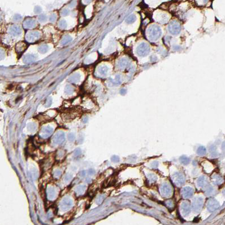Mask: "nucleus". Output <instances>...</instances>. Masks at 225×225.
Returning <instances> with one entry per match:
<instances>
[{
    "label": "nucleus",
    "instance_id": "1a4fd4ad",
    "mask_svg": "<svg viewBox=\"0 0 225 225\" xmlns=\"http://www.w3.org/2000/svg\"><path fill=\"white\" fill-rule=\"evenodd\" d=\"M193 190L190 187H184L182 190V194L183 198L187 199L193 195Z\"/></svg>",
    "mask_w": 225,
    "mask_h": 225
},
{
    "label": "nucleus",
    "instance_id": "bb28decb",
    "mask_svg": "<svg viewBox=\"0 0 225 225\" xmlns=\"http://www.w3.org/2000/svg\"><path fill=\"white\" fill-rule=\"evenodd\" d=\"M59 26L62 29H65L67 27V23H66L65 20H61L59 23Z\"/></svg>",
    "mask_w": 225,
    "mask_h": 225
},
{
    "label": "nucleus",
    "instance_id": "a878e982",
    "mask_svg": "<svg viewBox=\"0 0 225 225\" xmlns=\"http://www.w3.org/2000/svg\"><path fill=\"white\" fill-rule=\"evenodd\" d=\"M113 81H112V82L113 84H121V77L119 75H116L115 77L114 80H113Z\"/></svg>",
    "mask_w": 225,
    "mask_h": 225
},
{
    "label": "nucleus",
    "instance_id": "9b49d317",
    "mask_svg": "<svg viewBox=\"0 0 225 225\" xmlns=\"http://www.w3.org/2000/svg\"><path fill=\"white\" fill-rule=\"evenodd\" d=\"M181 210L183 215L184 216H187L191 212L190 204L188 202H183L181 205Z\"/></svg>",
    "mask_w": 225,
    "mask_h": 225
},
{
    "label": "nucleus",
    "instance_id": "7ed1b4c3",
    "mask_svg": "<svg viewBox=\"0 0 225 225\" xmlns=\"http://www.w3.org/2000/svg\"><path fill=\"white\" fill-rule=\"evenodd\" d=\"M168 30L171 35H178L181 31V26L178 22L175 20L171 22L168 26Z\"/></svg>",
    "mask_w": 225,
    "mask_h": 225
},
{
    "label": "nucleus",
    "instance_id": "c9c22d12",
    "mask_svg": "<svg viewBox=\"0 0 225 225\" xmlns=\"http://www.w3.org/2000/svg\"><path fill=\"white\" fill-rule=\"evenodd\" d=\"M152 167H153V168H157L158 166V163L157 162L153 163V164L152 165Z\"/></svg>",
    "mask_w": 225,
    "mask_h": 225
},
{
    "label": "nucleus",
    "instance_id": "412c9836",
    "mask_svg": "<svg viewBox=\"0 0 225 225\" xmlns=\"http://www.w3.org/2000/svg\"><path fill=\"white\" fill-rule=\"evenodd\" d=\"M206 152H207L206 148L203 146H200V147H199L198 151H197V153H198V155H200V156L205 155L206 154Z\"/></svg>",
    "mask_w": 225,
    "mask_h": 225
},
{
    "label": "nucleus",
    "instance_id": "0eeeda50",
    "mask_svg": "<svg viewBox=\"0 0 225 225\" xmlns=\"http://www.w3.org/2000/svg\"><path fill=\"white\" fill-rule=\"evenodd\" d=\"M207 207L208 208V210H209L210 212H212L218 209L219 207V205L218 202L217 201L216 199H210L208 201Z\"/></svg>",
    "mask_w": 225,
    "mask_h": 225
},
{
    "label": "nucleus",
    "instance_id": "f704fd0d",
    "mask_svg": "<svg viewBox=\"0 0 225 225\" xmlns=\"http://www.w3.org/2000/svg\"><path fill=\"white\" fill-rule=\"evenodd\" d=\"M167 205L169 207H172V206H173V202H171V201H168L167 202Z\"/></svg>",
    "mask_w": 225,
    "mask_h": 225
},
{
    "label": "nucleus",
    "instance_id": "9d476101",
    "mask_svg": "<svg viewBox=\"0 0 225 225\" xmlns=\"http://www.w3.org/2000/svg\"><path fill=\"white\" fill-rule=\"evenodd\" d=\"M36 26V22L32 19H27L24 20L23 23V27L25 28H33Z\"/></svg>",
    "mask_w": 225,
    "mask_h": 225
},
{
    "label": "nucleus",
    "instance_id": "39448f33",
    "mask_svg": "<svg viewBox=\"0 0 225 225\" xmlns=\"http://www.w3.org/2000/svg\"><path fill=\"white\" fill-rule=\"evenodd\" d=\"M203 203L204 200L202 198L198 197V198L195 199L192 204V208L194 211L196 212H199V211H200L202 206H203Z\"/></svg>",
    "mask_w": 225,
    "mask_h": 225
},
{
    "label": "nucleus",
    "instance_id": "4c0bfd02",
    "mask_svg": "<svg viewBox=\"0 0 225 225\" xmlns=\"http://www.w3.org/2000/svg\"><path fill=\"white\" fill-rule=\"evenodd\" d=\"M208 1V0H202V1H203L204 2H207Z\"/></svg>",
    "mask_w": 225,
    "mask_h": 225
},
{
    "label": "nucleus",
    "instance_id": "cd10ccee",
    "mask_svg": "<svg viewBox=\"0 0 225 225\" xmlns=\"http://www.w3.org/2000/svg\"><path fill=\"white\" fill-rule=\"evenodd\" d=\"M148 178H149V180L151 182H155V180H156V179H157V177H155L154 175L151 174L149 175Z\"/></svg>",
    "mask_w": 225,
    "mask_h": 225
},
{
    "label": "nucleus",
    "instance_id": "f257e3e1",
    "mask_svg": "<svg viewBox=\"0 0 225 225\" xmlns=\"http://www.w3.org/2000/svg\"><path fill=\"white\" fill-rule=\"evenodd\" d=\"M162 35V30L157 25H152L146 30V36L148 40L152 42L157 41Z\"/></svg>",
    "mask_w": 225,
    "mask_h": 225
},
{
    "label": "nucleus",
    "instance_id": "aec40b11",
    "mask_svg": "<svg viewBox=\"0 0 225 225\" xmlns=\"http://www.w3.org/2000/svg\"><path fill=\"white\" fill-rule=\"evenodd\" d=\"M38 51L40 52H41V53L42 54H44L46 53V52L48 51L49 46L46 45V44H44V45H42L39 46V48H38Z\"/></svg>",
    "mask_w": 225,
    "mask_h": 225
},
{
    "label": "nucleus",
    "instance_id": "a211bd4d",
    "mask_svg": "<svg viewBox=\"0 0 225 225\" xmlns=\"http://www.w3.org/2000/svg\"><path fill=\"white\" fill-rule=\"evenodd\" d=\"M198 185L199 186H200V187H204V186H206L207 183L206 178H205V177H200L198 179Z\"/></svg>",
    "mask_w": 225,
    "mask_h": 225
},
{
    "label": "nucleus",
    "instance_id": "6ab92c4d",
    "mask_svg": "<svg viewBox=\"0 0 225 225\" xmlns=\"http://www.w3.org/2000/svg\"><path fill=\"white\" fill-rule=\"evenodd\" d=\"M71 41H72V37L70 36L67 35L65 36V37H63L62 41H61V44H62V45H66V44L71 42Z\"/></svg>",
    "mask_w": 225,
    "mask_h": 225
},
{
    "label": "nucleus",
    "instance_id": "6e6552de",
    "mask_svg": "<svg viewBox=\"0 0 225 225\" xmlns=\"http://www.w3.org/2000/svg\"><path fill=\"white\" fill-rule=\"evenodd\" d=\"M161 193L164 196H169L171 194V188L170 186L167 184H163L160 188Z\"/></svg>",
    "mask_w": 225,
    "mask_h": 225
},
{
    "label": "nucleus",
    "instance_id": "2f4dec72",
    "mask_svg": "<svg viewBox=\"0 0 225 225\" xmlns=\"http://www.w3.org/2000/svg\"><path fill=\"white\" fill-rule=\"evenodd\" d=\"M21 19H22L21 16H20L19 15H16L14 16V20L16 21L20 20Z\"/></svg>",
    "mask_w": 225,
    "mask_h": 225
},
{
    "label": "nucleus",
    "instance_id": "393cba45",
    "mask_svg": "<svg viewBox=\"0 0 225 225\" xmlns=\"http://www.w3.org/2000/svg\"><path fill=\"white\" fill-rule=\"evenodd\" d=\"M213 182H214V183L216 184H220L221 183H222V179L221 178L218 176H214L213 177Z\"/></svg>",
    "mask_w": 225,
    "mask_h": 225
},
{
    "label": "nucleus",
    "instance_id": "c756f323",
    "mask_svg": "<svg viewBox=\"0 0 225 225\" xmlns=\"http://www.w3.org/2000/svg\"><path fill=\"white\" fill-rule=\"evenodd\" d=\"M69 14V10L67 9L63 10L62 12V13H61V14H62V15L63 16H66L68 15Z\"/></svg>",
    "mask_w": 225,
    "mask_h": 225
},
{
    "label": "nucleus",
    "instance_id": "473e14b6",
    "mask_svg": "<svg viewBox=\"0 0 225 225\" xmlns=\"http://www.w3.org/2000/svg\"><path fill=\"white\" fill-rule=\"evenodd\" d=\"M212 190H213L212 187H210V186H209V187H208L207 189L206 190H205V191H206V192H207V194H210L211 192H212Z\"/></svg>",
    "mask_w": 225,
    "mask_h": 225
},
{
    "label": "nucleus",
    "instance_id": "dca6fc26",
    "mask_svg": "<svg viewBox=\"0 0 225 225\" xmlns=\"http://www.w3.org/2000/svg\"><path fill=\"white\" fill-rule=\"evenodd\" d=\"M80 79V75L78 73H76L72 75V76L69 77V81L73 83H76L79 81Z\"/></svg>",
    "mask_w": 225,
    "mask_h": 225
},
{
    "label": "nucleus",
    "instance_id": "5701e85b",
    "mask_svg": "<svg viewBox=\"0 0 225 225\" xmlns=\"http://www.w3.org/2000/svg\"><path fill=\"white\" fill-rule=\"evenodd\" d=\"M136 17L135 15H131L129 16L128 18L126 19V22L129 24L132 23L136 20Z\"/></svg>",
    "mask_w": 225,
    "mask_h": 225
},
{
    "label": "nucleus",
    "instance_id": "c85d7f7f",
    "mask_svg": "<svg viewBox=\"0 0 225 225\" xmlns=\"http://www.w3.org/2000/svg\"><path fill=\"white\" fill-rule=\"evenodd\" d=\"M46 19H47L46 16L44 15H41L39 16V17H38V19H39V20L41 22H44L46 21Z\"/></svg>",
    "mask_w": 225,
    "mask_h": 225
},
{
    "label": "nucleus",
    "instance_id": "f8f14e48",
    "mask_svg": "<svg viewBox=\"0 0 225 225\" xmlns=\"http://www.w3.org/2000/svg\"><path fill=\"white\" fill-rule=\"evenodd\" d=\"M10 33L13 36H16L21 34L22 30L21 28L19 26H13L11 27L10 28Z\"/></svg>",
    "mask_w": 225,
    "mask_h": 225
},
{
    "label": "nucleus",
    "instance_id": "e433bc0d",
    "mask_svg": "<svg viewBox=\"0 0 225 225\" xmlns=\"http://www.w3.org/2000/svg\"><path fill=\"white\" fill-rule=\"evenodd\" d=\"M126 91L125 89H122L121 91V93L122 94H124L125 93H126Z\"/></svg>",
    "mask_w": 225,
    "mask_h": 225
},
{
    "label": "nucleus",
    "instance_id": "f03ea898",
    "mask_svg": "<svg viewBox=\"0 0 225 225\" xmlns=\"http://www.w3.org/2000/svg\"><path fill=\"white\" fill-rule=\"evenodd\" d=\"M150 50H151V49H150V46L148 44L143 42L138 46L136 52L139 57H144L146 56L149 53Z\"/></svg>",
    "mask_w": 225,
    "mask_h": 225
},
{
    "label": "nucleus",
    "instance_id": "7c9ffc66",
    "mask_svg": "<svg viewBox=\"0 0 225 225\" xmlns=\"http://www.w3.org/2000/svg\"><path fill=\"white\" fill-rule=\"evenodd\" d=\"M56 19H57L56 15L53 14V15H51V17L49 18V20L52 22H55V20H56Z\"/></svg>",
    "mask_w": 225,
    "mask_h": 225
},
{
    "label": "nucleus",
    "instance_id": "4468645a",
    "mask_svg": "<svg viewBox=\"0 0 225 225\" xmlns=\"http://www.w3.org/2000/svg\"><path fill=\"white\" fill-rule=\"evenodd\" d=\"M129 64V61L126 58H122L118 62V67L121 69H124L128 66Z\"/></svg>",
    "mask_w": 225,
    "mask_h": 225
},
{
    "label": "nucleus",
    "instance_id": "20e7f679",
    "mask_svg": "<svg viewBox=\"0 0 225 225\" xmlns=\"http://www.w3.org/2000/svg\"><path fill=\"white\" fill-rule=\"evenodd\" d=\"M41 34L38 31H31L27 33L26 36V38L27 41L30 42H34L38 40L40 38Z\"/></svg>",
    "mask_w": 225,
    "mask_h": 225
},
{
    "label": "nucleus",
    "instance_id": "ddd939ff",
    "mask_svg": "<svg viewBox=\"0 0 225 225\" xmlns=\"http://www.w3.org/2000/svg\"><path fill=\"white\" fill-rule=\"evenodd\" d=\"M36 58V56L34 54H27L24 57L23 60L25 63H30L35 61Z\"/></svg>",
    "mask_w": 225,
    "mask_h": 225
},
{
    "label": "nucleus",
    "instance_id": "4be33fe9",
    "mask_svg": "<svg viewBox=\"0 0 225 225\" xmlns=\"http://www.w3.org/2000/svg\"><path fill=\"white\" fill-rule=\"evenodd\" d=\"M74 88L73 86L71 85H67L65 88V92L67 94H70L71 93H73L74 92Z\"/></svg>",
    "mask_w": 225,
    "mask_h": 225
},
{
    "label": "nucleus",
    "instance_id": "58836bf2",
    "mask_svg": "<svg viewBox=\"0 0 225 225\" xmlns=\"http://www.w3.org/2000/svg\"><path fill=\"white\" fill-rule=\"evenodd\" d=\"M223 194H224V195L225 196V189L224 190V191H223Z\"/></svg>",
    "mask_w": 225,
    "mask_h": 225
},
{
    "label": "nucleus",
    "instance_id": "423d86ee",
    "mask_svg": "<svg viewBox=\"0 0 225 225\" xmlns=\"http://www.w3.org/2000/svg\"><path fill=\"white\" fill-rule=\"evenodd\" d=\"M172 179L173 180L174 183L176 185L180 186L184 184L185 182V178L182 174L179 173H175L173 175Z\"/></svg>",
    "mask_w": 225,
    "mask_h": 225
},
{
    "label": "nucleus",
    "instance_id": "f3484780",
    "mask_svg": "<svg viewBox=\"0 0 225 225\" xmlns=\"http://www.w3.org/2000/svg\"><path fill=\"white\" fill-rule=\"evenodd\" d=\"M108 70H109V68H108L107 66H101L99 68V73L101 75V76H105L107 74Z\"/></svg>",
    "mask_w": 225,
    "mask_h": 225
},
{
    "label": "nucleus",
    "instance_id": "72a5a7b5",
    "mask_svg": "<svg viewBox=\"0 0 225 225\" xmlns=\"http://www.w3.org/2000/svg\"><path fill=\"white\" fill-rule=\"evenodd\" d=\"M35 12L36 13H40L41 12V9L40 7H36L35 8Z\"/></svg>",
    "mask_w": 225,
    "mask_h": 225
},
{
    "label": "nucleus",
    "instance_id": "2eb2a0df",
    "mask_svg": "<svg viewBox=\"0 0 225 225\" xmlns=\"http://www.w3.org/2000/svg\"><path fill=\"white\" fill-rule=\"evenodd\" d=\"M15 48H16V52H18V53H19V52H23L25 50V49H26V44H24L23 42H19L16 44Z\"/></svg>",
    "mask_w": 225,
    "mask_h": 225
},
{
    "label": "nucleus",
    "instance_id": "b1692460",
    "mask_svg": "<svg viewBox=\"0 0 225 225\" xmlns=\"http://www.w3.org/2000/svg\"><path fill=\"white\" fill-rule=\"evenodd\" d=\"M180 162L184 165L188 164L190 163V159H189L187 157H186L185 156H182V157H180Z\"/></svg>",
    "mask_w": 225,
    "mask_h": 225
}]
</instances>
